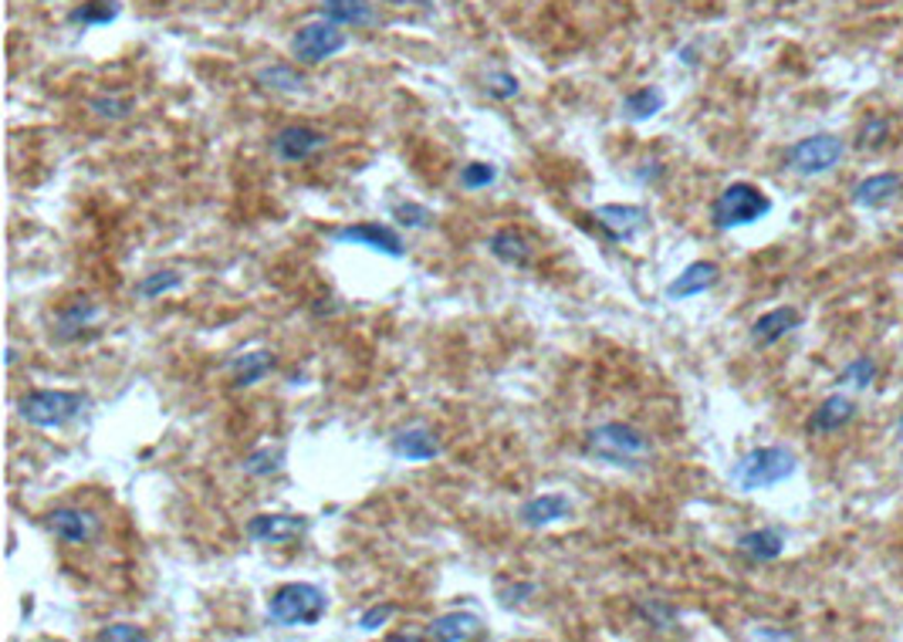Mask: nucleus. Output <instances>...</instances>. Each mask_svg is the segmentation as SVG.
Returning a JSON list of instances; mask_svg holds the SVG:
<instances>
[{
    "label": "nucleus",
    "instance_id": "nucleus-1",
    "mask_svg": "<svg viewBox=\"0 0 903 642\" xmlns=\"http://www.w3.org/2000/svg\"><path fill=\"white\" fill-rule=\"evenodd\" d=\"M586 457L603 460L609 467H644L654 457V443L644 430H636L629 422H603L589 430L586 443H582Z\"/></svg>",
    "mask_w": 903,
    "mask_h": 642
},
{
    "label": "nucleus",
    "instance_id": "nucleus-2",
    "mask_svg": "<svg viewBox=\"0 0 903 642\" xmlns=\"http://www.w3.org/2000/svg\"><path fill=\"white\" fill-rule=\"evenodd\" d=\"M326 612H329V599L322 588L311 581H288L268 602V619L272 625H281V629L318 625Z\"/></svg>",
    "mask_w": 903,
    "mask_h": 642
},
{
    "label": "nucleus",
    "instance_id": "nucleus-3",
    "mask_svg": "<svg viewBox=\"0 0 903 642\" xmlns=\"http://www.w3.org/2000/svg\"><path fill=\"white\" fill-rule=\"evenodd\" d=\"M795 470H799V460H795V453L788 447H755L748 450L745 457H741L731 470V480L737 484V491H768L775 484H782V480H788Z\"/></svg>",
    "mask_w": 903,
    "mask_h": 642
},
{
    "label": "nucleus",
    "instance_id": "nucleus-4",
    "mask_svg": "<svg viewBox=\"0 0 903 642\" xmlns=\"http://www.w3.org/2000/svg\"><path fill=\"white\" fill-rule=\"evenodd\" d=\"M85 406L88 396L72 389H31L18 399L21 419L38 426V430H62L85 413Z\"/></svg>",
    "mask_w": 903,
    "mask_h": 642
},
{
    "label": "nucleus",
    "instance_id": "nucleus-5",
    "mask_svg": "<svg viewBox=\"0 0 903 642\" xmlns=\"http://www.w3.org/2000/svg\"><path fill=\"white\" fill-rule=\"evenodd\" d=\"M768 213H772V200L755 183H731L718 193L711 206V221L718 231H734V227L758 224Z\"/></svg>",
    "mask_w": 903,
    "mask_h": 642
},
{
    "label": "nucleus",
    "instance_id": "nucleus-6",
    "mask_svg": "<svg viewBox=\"0 0 903 642\" xmlns=\"http://www.w3.org/2000/svg\"><path fill=\"white\" fill-rule=\"evenodd\" d=\"M349 44L342 24L322 18V21H311V24H301L291 38V55L301 62V65H322L329 58H336L339 51Z\"/></svg>",
    "mask_w": 903,
    "mask_h": 642
},
{
    "label": "nucleus",
    "instance_id": "nucleus-7",
    "mask_svg": "<svg viewBox=\"0 0 903 642\" xmlns=\"http://www.w3.org/2000/svg\"><path fill=\"white\" fill-rule=\"evenodd\" d=\"M842 156H846V142L839 136H829V132L806 136L788 149V170L799 176H822L842 163Z\"/></svg>",
    "mask_w": 903,
    "mask_h": 642
},
{
    "label": "nucleus",
    "instance_id": "nucleus-8",
    "mask_svg": "<svg viewBox=\"0 0 903 642\" xmlns=\"http://www.w3.org/2000/svg\"><path fill=\"white\" fill-rule=\"evenodd\" d=\"M596 227L613 240V244H629L636 240L647 224H650V213L644 206H636V203H603L596 206Z\"/></svg>",
    "mask_w": 903,
    "mask_h": 642
},
{
    "label": "nucleus",
    "instance_id": "nucleus-9",
    "mask_svg": "<svg viewBox=\"0 0 903 642\" xmlns=\"http://www.w3.org/2000/svg\"><path fill=\"white\" fill-rule=\"evenodd\" d=\"M308 531V517L301 514H257L247 521V538L257 545H291Z\"/></svg>",
    "mask_w": 903,
    "mask_h": 642
},
{
    "label": "nucleus",
    "instance_id": "nucleus-10",
    "mask_svg": "<svg viewBox=\"0 0 903 642\" xmlns=\"http://www.w3.org/2000/svg\"><path fill=\"white\" fill-rule=\"evenodd\" d=\"M332 240L339 244H355V247H365V250H376V254H386L393 260H400L406 254L403 247V237L386 227V224H355V227H339L332 231Z\"/></svg>",
    "mask_w": 903,
    "mask_h": 642
},
{
    "label": "nucleus",
    "instance_id": "nucleus-11",
    "mask_svg": "<svg viewBox=\"0 0 903 642\" xmlns=\"http://www.w3.org/2000/svg\"><path fill=\"white\" fill-rule=\"evenodd\" d=\"M44 524L65 545H88L95 538V531H98V517L92 511H82V507H55V511H47Z\"/></svg>",
    "mask_w": 903,
    "mask_h": 642
},
{
    "label": "nucleus",
    "instance_id": "nucleus-12",
    "mask_svg": "<svg viewBox=\"0 0 903 642\" xmlns=\"http://www.w3.org/2000/svg\"><path fill=\"white\" fill-rule=\"evenodd\" d=\"M326 132H318L311 126H285L275 132L272 139V149L278 159H285V163H305V159H311L318 149H326Z\"/></svg>",
    "mask_w": 903,
    "mask_h": 642
},
{
    "label": "nucleus",
    "instance_id": "nucleus-13",
    "mask_svg": "<svg viewBox=\"0 0 903 642\" xmlns=\"http://www.w3.org/2000/svg\"><path fill=\"white\" fill-rule=\"evenodd\" d=\"M721 278V267L714 260H694L687 264L683 271L667 285V298L670 301H687V298H698L704 291H711Z\"/></svg>",
    "mask_w": 903,
    "mask_h": 642
},
{
    "label": "nucleus",
    "instance_id": "nucleus-14",
    "mask_svg": "<svg viewBox=\"0 0 903 642\" xmlns=\"http://www.w3.org/2000/svg\"><path fill=\"white\" fill-rule=\"evenodd\" d=\"M799 325H803V314L795 311L792 304L772 308V311H765V314L755 321V325H752V342H755L758 349H768V345L782 342L785 335H792Z\"/></svg>",
    "mask_w": 903,
    "mask_h": 642
},
{
    "label": "nucleus",
    "instance_id": "nucleus-15",
    "mask_svg": "<svg viewBox=\"0 0 903 642\" xmlns=\"http://www.w3.org/2000/svg\"><path fill=\"white\" fill-rule=\"evenodd\" d=\"M390 453L400 460H410V463H427V460L440 457V443L431 430L410 426V430H400L390 437Z\"/></svg>",
    "mask_w": 903,
    "mask_h": 642
},
{
    "label": "nucleus",
    "instance_id": "nucleus-16",
    "mask_svg": "<svg viewBox=\"0 0 903 642\" xmlns=\"http://www.w3.org/2000/svg\"><path fill=\"white\" fill-rule=\"evenodd\" d=\"M318 11H322V18H329L342 28H373L383 21L373 0H322Z\"/></svg>",
    "mask_w": 903,
    "mask_h": 642
},
{
    "label": "nucleus",
    "instance_id": "nucleus-17",
    "mask_svg": "<svg viewBox=\"0 0 903 642\" xmlns=\"http://www.w3.org/2000/svg\"><path fill=\"white\" fill-rule=\"evenodd\" d=\"M427 635L440 642H470L485 635V619L474 612H447L431 622Z\"/></svg>",
    "mask_w": 903,
    "mask_h": 642
},
{
    "label": "nucleus",
    "instance_id": "nucleus-18",
    "mask_svg": "<svg viewBox=\"0 0 903 642\" xmlns=\"http://www.w3.org/2000/svg\"><path fill=\"white\" fill-rule=\"evenodd\" d=\"M572 514V501L565 494H539L521 504L518 517L524 527H549V524H559Z\"/></svg>",
    "mask_w": 903,
    "mask_h": 642
},
{
    "label": "nucleus",
    "instance_id": "nucleus-19",
    "mask_svg": "<svg viewBox=\"0 0 903 642\" xmlns=\"http://www.w3.org/2000/svg\"><path fill=\"white\" fill-rule=\"evenodd\" d=\"M900 190H903V176L900 173H873V176H867V180L857 183L853 203L867 206V210H877V206H886L890 200H896Z\"/></svg>",
    "mask_w": 903,
    "mask_h": 642
},
{
    "label": "nucleus",
    "instance_id": "nucleus-20",
    "mask_svg": "<svg viewBox=\"0 0 903 642\" xmlns=\"http://www.w3.org/2000/svg\"><path fill=\"white\" fill-rule=\"evenodd\" d=\"M737 552L752 561H775L785 552V534L778 527H755L737 538Z\"/></svg>",
    "mask_w": 903,
    "mask_h": 642
},
{
    "label": "nucleus",
    "instance_id": "nucleus-21",
    "mask_svg": "<svg viewBox=\"0 0 903 642\" xmlns=\"http://www.w3.org/2000/svg\"><path fill=\"white\" fill-rule=\"evenodd\" d=\"M857 416V403L849 399V396H842V393H836V396H829V399H822L819 403V409L812 413V419H809V434H836V430H842V426L849 422Z\"/></svg>",
    "mask_w": 903,
    "mask_h": 642
},
{
    "label": "nucleus",
    "instance_id": "nucleus-22",
    "mask_svg": "<svg viewBox=\"0 0 903 642\" xmlns=\"http://www.w3.org/2000/svg\"><path fill=\"white\" fill-rule=\"evenodd\" d=\"M98 318V304H92L88 298H72L62 311H59V329H55V335L62 339V342H72V339H78L92 321Z\"/></svg>",
    "mask_w": 903,
    "mask_h": 642
},
{
    "label": "nucleus",
    "instance_id": "nucleus-23",
    "mask_svg": "<svg viewBox=\"0 0 903 642\" xmlns=\"http://www.w3.org/2000/svg\"><path fill=\"white\" fill-rule=\"evenodd\" d=\"M488 250H491L501 264H508V267H524V264L531 260V244H528V237H524L521 231H514V227L495 231L491 240H488Z\"/></svg>",
    "mask_w": 903,
    "mask_h": 642
},
{
    "label": "nucleus",
    "instance_id": "nucleus-24",
    "mask_svg": "<svg viewBox=\"0 0 903 642\" xmlns=\"http://www.w3.org/2000/svg\"><path fill=\"white\" fill-rule=\"evenodd\" d=\"M663 105H667V95L663 88L657 85H644V88H636L623 98V116L629 122H647L654 119L657 113H663Z\"/></svg>",
    "mask_w": 903,
    "mask_h": 642
},
{
    "label": "nucleus",
    "instance_id": "nucleus-25",
    "mask_svg": "<svg viewBox=\"0 0 903 642\" xmlns=\"http://www.w3.org/2000/svg\"><path fill=\"white\" fill-rule=\"evenodd\" d=\"M272 365H275V355H272V352H264V349L237 355V359L231 362V376H234V386H237V389H244V386H254V383H261V379H264V376H268V372H272Z\"/></svg>",
    "mask_w": 903,
    "mask_h": 642
},
{
    "label": "nucleus",
    "instance_id": "nucleus-26",
    "mask_svg": "<svg viewBox=\"0 0 903 642\" xmlns=\"http://www.w3.org/2000/svg\"><path fill=\"white\" fill-rule=\"evenodd\" d=\"M257 82L264 88H275V92H301L305 88V75L295 65H285V62L257 68Z\"/></svg>",
    "mask_w": 903,
    "mask_h": 642
},
{
    "label": "nucleus",
    "instance_id": "nucleus-27",
    "mask_svg": "<svg viewBox=\"0 0 903 642\" xmlns=\"http://www.w3.org/2000/svg\"><path fill=\"white\" fill-rule=\"evenodd\" d=\"M281 463H285V447H257L244 457L241 470L247 477H272L281 470Z\"/></svg>",
    "mask_w": 903,
    "mask_h": 642
},
{
    "label": "nucleus",
    "instance_id": "nucleus-28",
    "mask_svg": "<svg viewBox=\"0 0 903 642\" xmlns=\"http://www.w3.org/2000/svg\"><path fill=\"white\" fill-rule=\"evenodd\" d=\"M177 288H183V275L180 271H152V275H146L136 285V295L142 301H156V298H163V295H170Z\"/></svg>",
    "mask_w": 903,
    "mask_h": 642
},
{
    "label": "nucleus",
    "instance_id": "nucleus-29",
    "mask_svg": "<svg viewBox=\"0 0 903 642\" xmlns=\"http://www.w3.org/2000/svg\"><path fill=\"white\" fill-rule=\"evenodd\" d=\"M119 18V4L116 0H88V4L75 8L72 11V21L82 24V28H98V24H109Z\"/></svg>",
    "mask_w": 903,
    "mask_h": 642
},
{
    "label": "nucleus",
    "instance_id": "nucleus-30",
    "mask_svg": "<svg viewBox=\"0 0 903 642\" xmlns=\"http://www.w3.org/2000/svg\"><path fill=\"white\" fill-rule=\"evenodd\" d=\"M873 379H877V362L870 355H857L853 362L842 368V376H839V383H849V386H857V389H870Z\"/></svg>",
    "mask_w": 903,
    "mask_h": 642
},
{
    "label": "nucleus",
    "instance_id": "nucleus-31",
    "mask_svg": "<svg viewBox=\"0 0 903 642\" xmlns=\"http://www.w3.org/2000/svg\"><path fill=\"white\" fill-rule=\"evenodd\" d=\"M132 109H136V101L126 98V95H98V98H92V113L102 116V119H126Z\"/></svg>",
    "mask_w": 903,
    "mask_h": 642
},
{
    "label": "nucleus",
    "instance_id": "nucleus-32",
    "mask_svg": "<svg viewBox=\"0 0 903 642\" xmlns=\"http://www.w3.org/2000/svg\"><path fill=\"white\" fill-rule=\"evenodd\" d=\"M393 221H396L400 227L416 231V227H427V224H431V210L423 206V203L406 200V203H396V206H393Z\"/></svg>",
    "mask_w": 903,
    "mask_h": 642
},
{
    "label": "nucleus",
    "instance_id": "nucleus-33",
    "mask_svg": "<svg viewBox=\"0 0 903 642\" xmlns=\"http://www.w3.org/2000/svg\"><path fill=\"white\" fill-rule=\"evenodd\" d=\"M498 180V170L491 163H467L460 170V186L464 190H485Z\"/></svg>",
    "mask_w": 903,
    "mask_h": 642
},
{
    "label": "nucleus",
    "instance_id": "nucleus-34",
    "mask_svg": "<svg viewBox=\"0 0 903 642\" xmlns=\"http://www.w3.org/2000/svg\"><path fill=\"white\" fill-rule=\"evenodd\" d=\"M485 92H488L491 98H498V101H508V98H514V95L521 92V85H518V78H514L511 72H491V75L485 78Z\"/></svg>",
    "mask_w": 903,
    "mask_h": 642
},
{
    "label": "nucleus",
    "instance_id": "nucleus-35",
    "mask_svg": "<svg viewBox=\"0 0 903 642\" xmlns=\"http://www.w3.org/2000/svg\"><path fill=\"white\" fill-rule=\"evenodd\" d=\"M886 136H890V122H886L883 116H870V119L863 122L860 136H857V146H860V149H873V146H880Z\"/></svg>",
    "mask_w": 903,
    "mask_h": 642
},
{
    "label": "nucleus",
    "instance_id": "nucleus-36",
    "mask_svg": "<svg viewBox=\"0 0 903 642\" xmlns=\"http://www.w3.org/2000/svg\"><path fill=\"white\" fill-rule=\"evenodd\" d=\"M640 616H644L650 625H657V629H670V625L677 622V609L667 606V602H657V599L640 602Z\"/></svg>",
    "mask_w": 903,
    "mask_h": 642
},
{
    "label": "nucleus",
    "instance_id": "nucleus-37",
    "mask_svg": "<svg viewBox=\"0 0 903 642\" xmlns=\"http://www.w3.org/2000/svg\"><path fill=\"white\" fill-rule=\"evenodd\" d=\"M393 616H396V606H390V602H383V606H369V609L359 616V629H362V632H376V629L386 625Z\"/></svg>",
    "mask_w": 903,
    "mask_h": 642
},
{
    "label": "nucleus",
    "instance_id": "nucleus-38",
    "mask_svg": "<svg viewBox=\"0 0 903 642\" xmlns=\"http://www.w3.org/2000/svg\"><path fill=\"white\" fill-rule=\"evenodd\" d=\"M98 639L102 642H136V639H146V632L139 625H132V622H116L109 629H102Z\"/></svg>",
    "mask_w": 903,
    "mask_h": 642
},
{
    "label": "nucleus",
    "instance_id": "nucleus-39",
    "mask_svg": "<svg viewBox=\"0 0 903 642\" xmlns=\"http://www.w3.org/2000/svg\"><path fill=\"white\" fill-rule=\"evenodd\" d=\"M524 596H535V585H531V581L504 588V592H501V602H504V606H514V602H524Z\"/></svg>",
    "mask_w": 903,
    "mask_h": 642
},
{
    "label": "nucleus",
    "instance_id": "nucleus-40",
    "mask_svg": "<svg viewBox=\"0 0 903 642\" xmlns=\"http://www.w3.org/2000/svg\"><path fill=\"white\" fill-rule=\"evenodd\" d=\"M647 167H650V170H640V173H636V176H640V183H650V180H657V176L663 173L660 163H647Z\"/></svg>",
    "mask_w": 903,
    "mask_h": 642
},
{
    "label": "nucleus",
    "instance_id": "nucleus-41",
    "mask_svg": "<svg viewBox=\"0 0 903 642\" xmlns=\"http://www.w3.org/2000/svg\"><path fill=\"white\" fill-rule=\"evenodd\" d=\"M755 639H792V632H772V629H758Z\"/></svg>",
    "mask_w": 903,
    "mask_h": 642
},
{
    "label": "nucleus",
    "instance_id": "nucleus-42",
    "mask_svg": "<svg viewBox=\"0 0 903 642\" xmlns=\"http://www.w3.org/2000/svg\"><path fill=\"white\" fill-rule=\"evenodd\" d=\"M380 4H393V8H403V4H410V0H380Z\"/></svg>",
    "mask_w": 903,
    "mask_h": 642
},
{
    "label": "nucleus",
    "instance_id": "nucleus-43",
    "mask_svg": "<svg viewBox=\"0 0 903 642\" xmlns=\"http://www.w3.org/2000/svg\"><path fill=\"white\" fill-rule=\"evenodd\" d=\"M896 434H900V440H903V416H900V422H896Z\"/></svg>",
    "mask_w": 903,
    "mask_h": 642
}]
</instances>
